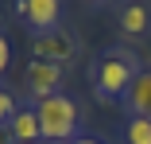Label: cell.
Wrapping results in <instances>:
<instances>
[{"mask_svg": "<svg viewBox=\"0 0 151 144\" xmlns=\"http://www.w3.org/2000/svg\"><path fill=\"white\" fill-rule=\"evenodd\" d=\"M139 74V63H136V55L124 51V47H109L101 59L89 66V78H93V94L112 101V97H124L128 94V86L136 82Z\"/></svg>", "mask_w": 151, "mask_h": 144, "instance_id": "obj_1", "label": "cell"}, {"mask_svg": "<svg viewBox=\"0 0 151 144\" xmlns=\"http://www.w3.org/2000/svg\"><path fill=\"white\" fill-rule=\"evenodd\" d=\"M39 113V129H43V144H70L78 132V101L66 94H54L35 101Z\"/></svg>", "mask_w": 151, "mask_h": 144, "instance_id": "obj_2", "label": "cell"}, {"mask_svg": "<svg viewBox=\"0 0 151 144\" xmlns=\"http://www.w3.org/2000/svg\"><path fill=\"white\" fill-rule=\"evenodd\" d=\"M31 59H47L66 66L78 59V39L66 31V27H50V31H35L31 35Z\"/></svg>", "mask_w": 151, "mask_h": 144, "instance_id": "obj_3", "label": "cell"}, {"mask_svg": "<svg viewBox=\"0 0 151 144\" xmlns=\"http://www.w3.org/2000/svg\"><path fill=\"white\" fill-rule=\"evenodd\" d=\"M58 82H62V66H58V63H47V59H31L27 70H23V90L31 94L35 101L62 94V90H58Z\"/></svg>", "mask_w": 151, "mask_h": 144, "instance_id": "obj_4", "label": "cell"}, {"mask_svg": "<svg viewBox=\"0 0 151 144\" xmlns=\"http://www.w3.org/2000/svg\"><path fill=\"white\" fill-rule=\"evenodd\" d=\"M16 12L31 23L35 31H50V27H58L62 4H58V0H16Z\"/></svg>", "mask_w": 151, "mask_h": 144, "instance_id": "obj_5", "label": "cell"}, {"mask_svg": "<svg viewBox=\"0 0 151 144\" xmlns=\"http://www.w3.org/2000/svg\"><path fill=\"white\" fill-rule=\"evenodd\" d=\"M12 144H43V129H39V113L31 109H16V117L8 121Z\"/></svg>", "mask_w": 151, "mask_h": 144, "instance_id": "obj_6", "label": "cell"}, {"mask_svg": "<svg viewBox=\"0 0 151 144\" xmlns=\"http://www.w3.org/2000/svg\"><path fill=\"white\" fill-rule=\"evenodd\" d=\"M120 31H124L128 39H136V35H147V31H151V8L143 4V0H132V4H124V12H120Z\"/></svg>", "mask_w": 151, "mask_h": 144, "instance_id": "obj_7", "label": "cell"}, {"mask_svg": "<svg viewBox=\"0 0 151 144\" xmlns=\"http://www.w3.org/2000/svg\"><path fill=\"white\" fill-rule=\"evenodd\" d=\"M124 105L132 113H139V117H151V66L136 74V82L128 86V94H124Z\"/></svg>", "mask_w": 151, "mask_h": 144, "instance_id": "obj_8", "label": "cell"}, {"mask_svg": "<svg viewBox=\"0 0 151 144\" xmlns=\"http://www.w3.org/2000/svg\"><path fill=\"white\" fill-rule=\"evenodd\" d=\"M124 144H151V117L132 113L128 125H124Z\"/></svg>", "mask_w": 151, "mask_h": 144, "instance_id": "obj_9", "label": "cell"}, {"mask_svg": "<svg viewBox=\"0 0 151 144\" xmlns=\"http://www.w3.org/2000/svg\"><path fill=\"white\" fill-rule=\"evenodd\" d=\"M16 109H19V105H16V97H12L8 90H0V125H8V121L16 117Z\"/></svg>", "mask_w": 151, "mask_h": 144, "instance_id": "obj_10", "label": "cell"}, {"mask_svg": "<svg viewBox=\"0 0 151 144\" xmlns=\"http://www.w3.org/2000/svg\"><path fill=\"white\" fill-rule=\"evenodd\" d=\"M8 63H12V47H8V39H4V31H0V74L8 70Z\"/></svg>", "mask_w": 151, "mask_h": 144, "instance_id": "obj_11", "label": "cell"}, {"mask_svg": "<svg viewBox=\"0 0 151 144\" xmlns=\"http://www.w3.org/2000/svg\"><path fill=\"white\" fill-rule=\"evenodd\" d=\"M70 144H101V140H97V136H74Z\"/></svg>", "mask_w": 151, "mask_h": 144, "instance_id": "obj_12", "label": "cell"}, {"mask_svg": "<svg viewBox=\"0 0 151 144\" xmlns=\"http://www.w3.org/2000/svg\"><path fill=\"white\" fill-rule=\"evenodd\" d=\"M0 144H12V132H8V125H0Z\"/></svg>", "mask_w": 151, "mask_h": 144, "instance_id": "obj_13", "label": "cell"}]
</instances>
